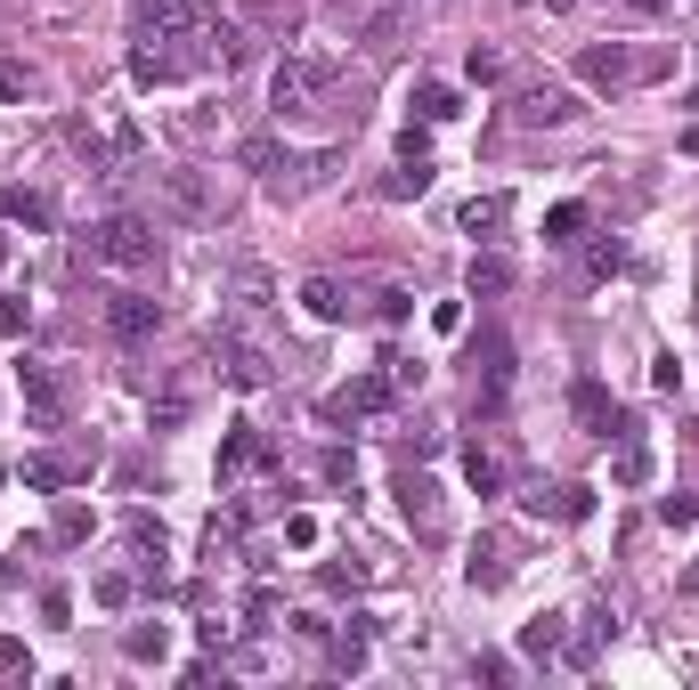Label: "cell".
<instances>
[{
    "label": "cell",
    "mask_w": 699,
    "mask_h": 690,
    "mask_svg": "<svg viewBox=\"0 0 699 690\" xmlns=\"http://www.w3.org/2000/svg\"><path fill=\"white\" fill-rule=\"evenodd\" d=\"M334 81H342V57L334 49H293L269 74V107L277 114H318L325 98H334Z\"/></svg>",
    "instance_id": "cell-1"
},
{
    "label": "cell",
    "mask_w": 699,
    "mask_h": 690,
    "mask_svg": "<svg viewBox=\"0 0 699 690\" xmlns=\"http://www.w3.org/2000/svg\"><path fill=\"white\" fill-rule=\"evenodd\" d=\"M81 253H90V260H107V268H131V277H138V268H155L163 236H155V227L138 220V212H107V220L90 227V236H81Z\"/></svg>",
    "instance_id": "cell-2"
},
{
    "label": "cell",
    "mask_w": 699,
    "mask_h": 690,
    "mask_svg": "<svg viewBox=\"0 0 699 690\" xmlns=\"http://www.w3.org/2000/svg\"><path fill=\"white\" fill-rule=\"evenodd\" d=\"M236 163H244V171H260L269 196H301V187L325 171V155H293V146H277V138H244Z\"/></svg>",
    "instance_id": "cell-3"
},
{
    "label": "cell",
    "mask_w": 699,
    "mask_h": 690,
    "mask_svg": "<svg viewBox=\"0 0 699 690\" xmlns=\"http://www.w3.org/2000/svg\"><path fill=\"white\" fill-rule=\"evenodd\" d=\"M464 366H471V382H480V399L497 407V399H504V382H512V333H504V325L464 333Z\"/></svg>",
    "instance_id": "cell-4"
},
{
    "label": "cell",
    "mask_w": 699,
    "mask_h": 690,
    "mask_svg": "<svg viewBox=\"0 0 699 690\" xmlns=\"http://www.w3.org/2000/svg\"><path fill=\"white\" fill-rule=\"evenodd\" d=\"M578 90H562V81H529L521 98H512V122H529V131H562V122H578Z\"/></svg>",
    "instance_id": "cell-5"
},
{
    "label": "cell",
    "mask_w": 699,
    "mask_h": 690,
    "mask_svg": "<svg viewBox=\"0 0 699 690\" xmlns=\"http://www.w3.org/2000/svg\"><path fill=\"white\" fill-rule=\"evenodd\" d=\"M155 187H163V203H171L179 220H196V227L220 220V196H212V179H203V171H155Z\"/></svg>",
    "instance_id": "cell-6"
},
{
    "label": "cell",
    "mask_w": 699,
    "mask_h": 690,
    "mask_svg": "<svg viewBox=\"0 0 699 690\" xmlns=\"http://www.w3.org/2000/svg\"><path fill=\"white\" fill-rule=\"evenodd\" d=\"M407 25V0H350V41L358 49H390Z\"/></svg>",
    "instance_id": "cell-7"
},
{
    "label": "cell",
    "mask_w": 699,
    "mask_h": 690,
    "mask_svg": "<svg viewBox=\"0 0 699 690\" xmlns=\"http://www.w3.org/2000/svg\"><path fill=\"white\" fill-rule=\"evenodd\" d=\"M399 390H390V374H358V382H342L334 399H325V423H358V414H382Z\"/></svg>",
    "instance_id": "cell-8"
},
{
    "label": "cell",
    "mask_w": 699,
    "mask_h": 690,
    "mask_svg": "<svg viewBox=\"0 0 699 690\" xmlns=\"http://www.w3.org/2000/svg\"><path fill=\"white\" fill-rule=\"evenodd\" d=\"M578 81H586V90H626V81H634L626 41H586V49H578Z\"/></svg>",
    "instance_id": "cell-9"
},
{
    "label": "cell",
    "mask_w": 699,
    "mask_h": 690,
    "mask_svg": "<svg viewBox=\"0 0 699 690\" xmlns=\"http://www.w3.org/2000/svg\"><path fill=\"white\" fill-rule=\"evenodd\" d=\"M155 325H163V301H147V292H107V333L114 342H147Z\"/></svg>",
    "instance_id": "cell-10"
},
{
    "label": "cell",
    "mask_w": 699,
    "mask_h": 690,
    "mask_svg": "<svg viewBox=\"0 0 699 690\" xmlns=\"http://www.w3.org/2000/svg\"><path fill=\"white\" fill-rule=\"evenodd\" d=\"M569 414H578L593 438H619V431H626V423H619V399H610L593 374H586V382H569Z\"/></svg>",
    "instance_id": "cell-11"
},
{
    "label": "cell",
    "mask_w": 699,
    "mask_h": 690,
    "mask_svg": "<svg viewBox=\"0 0 699 690\" xmlns=\"http://www.w3.org/2000/svg\"><path fill=\"white\" fill-rule=\"evenodd\" d=\"M521 504L537 520H569V528H578V520H593V488H578V479H569V488H545V479H537Z\"/></svg>",
    "instance_id": "cell-12"
},
{
    "label": "cell",
    "mask_w": 699,
    "mask_h": 690,
    "mask_svg": "<svg viewBox=\"0 0 699 690\" xmlns=\"http://www.w3.org/2000/svg\"><path fill=\"white\" fill-rule=\"evenodd\" d=\"M212 358H220V374H229L236 390H260V382H269V358H260V349L244 342V333H220V342H212Z\"/></svg>",
    "instance_id": "cell-13"
},
{
    "label": "cell",
    "mask_w": 699,
    "mask_h": 690,
    "mask_svg": "<svg viewBox=\"0 0 699 690\" xmlns=\"http://www.w3.org/2000/svg\"><path fill=\"white\" fill-rule=\"evenodd\" d=\"M504 577H512V545H504V536H480L471 560H464V585H471V593H497Z\"/></svg>",
    "instance_id": "cell-14"
},
{
    "label": "cell",
    "mask_w": 699,
    "mask_h": 690,
    "mask_svg": "<svg viewBox=\"0 0 699 690\" xmlns=\"http://www.w3.org/2000/svg\"><path fill=\"white\" fill-rule=\"evenodd\" d=\"M16 390H25L33 423H57V414H66V382H57L49 366H16Z\"/></svg>",
    "instance_id": "cell-15"
},
{
    "label": "cell",
    "mask_w": 699,
    "mask_h": 690,
    "mask_svg": "<svg viewBox=\"0 0 699 690\" xmlns=\"http://www.w3.org/2000/svg\"><path fill=\"white\" fill-rule=\"evenodd\" d=\"M407 107H415V122H456L464 114V90H456V81H415Z\"/></svg>",
    "instance_id": "cell-16"
},
{
    "label": "cell",
    "mask_w": 699,
    "mask_h": 690,
    "mask_svg": "<svg viewBox=\"0 0 699 690\" xmlns=\"http://www.w3.org/2000/svg\"><path fill=\"white\" fill-rule=\"evenodd\" d=\"M399 512L415 520L423 536H440V488H431L423 471H407V479H399Z\"/></svg>",
    "instance_id": "cell-17"
},
{
    "label": "cell",
    "mask_w": 699,
    "mask_h": 690,
    "mask_svg": "<svg viewBox=\"0 0 699 690\" xmlns=\"http://www.w3.org/2000/svg\"><path fill=\"white\" fill-rule=\"evenodd\" d=\"M610 479H619V488H651V447L634 438V423L619 431V455H610Z\"/></svg>",
    "instance_id": "cell-18"
},
{
    "label": "cell",
    "mask_w": 699,
    "mask_h": 690,
    "mask_svg": "<svg viewBox=\"0 0 699 690\" xmlns=\"http://www.w3.org/2000/svg\"><path fill=\"white\" fill-rule=\"evenodd\" d=\"M471 301H497V292H512V260L504 253H471Z\"/></svg>",
    "instance_id": "cell-19"
},
{
    "label": "cell",
    "mask_w": 699,
    "mask_h": 690,
    "mask_svg": "<svg viewBox=\"0 0 699 690\" xmlns=\"http://www.w3.org/2000/svg\"><path fill=\"white\" fill-rule=\"evenodd\" d=\"M301 309H310L318 325H342V318H350V301H342L334 277H310V285H301Z\"/></svg>",
    "instance_id": "cell-20"
},
{
    "label": "cell",
    "mask_w": 699,
    "mask_h": 690,
    "mask_svg": "<svg viewBox=\"0 0 699 690\" xmlns=\"http://www.w3.org/2000/svg\"><path fill=\"white\" fill-rule=\"evenodd\" d=\"M269 268H236V285H229V301H236V318H260V309H269Z\"/></svg>",
    "instance_id": "cell-21"
},
{
    "label": "cell",
    "mask_w": 699,
    "mask_h": 690,
    "mask_svg": "<svg viewBox=\"0 0 699 690\" xmlns=\"http://www.w3.org/2000/svg\"><path fill=\"white\" fill-rule=\"evenodd\" d=\"M25 220V227H49V196H33V187H0V227Z\"/></svg>",
    "instance_id": "cell-22"
},
{
    "label": "cell",
    "mask_w": 699,
    "mask_h": 690,
    "mask_svg": "<svg viewBox=\"0 0 699 690\" xmlns=\"http://www.w3.org/2000/svg\"><path fill=\"white\" fill-rule=\"evenodd\" d=\"M464 479H471V496H504V455L497 447H471L464 455Z\"/></svg>",
    "instance_id": "cell-23"
},
{
    "label": "cell",
    "mask_w": 699,
    "mask_h": 690,
    "mask_svg": "<svg viewBox=\"0 0 699 690\" xmlns=\"http://www.w3.org/2000/svg\"><path fill=\"white\" fill-rule=\"evenodd\" d=\"M586 220H593L586 203H553V212H545V244H578V236H586Z\"/></svg>",
    "instance_id": "cell-24"
},
{
    "label": "cell",
    "mask_w": 699,
    "mask_h": 690,
    "mask_svg": "<svg viewBox=\"0 0 699 690\" xmlns=\"http://www.w3.org/2000/svg\"><path fill=\"white\" fill-rule=\"evenodd\" d=\"M423 187H431V163H407V155H399V171H390V179L375 187V196H390V203H407V196H423Z\"/></svg>",
    "instance_id": "cell-25"
},
{
    "label": "cell",
    "mask_w": 699,
    "mask_h": 690,
    "mask_svg": "<svg viewBox=\"0 0 699 690\" xmlns=\"http://www.w3.org/2000/svg\"><path fill=\"white\" fill-rule=\"evenodd\" d=\"M253 464H269V447H260L253 431H236V438H220V471H253Z\"/></svg>",
    "instance_id": "cell-26"
},
{
    "label": "cell",
    "mask_w": 699,
    "mask_h": 690,
    "mask_svg": "<svg viewBox=\"0 0 699 690\" xmlns=\"http://www.w3.org/2000/svg\"><path fill=\"white\" fill-rule=\"evenodd\" d=\"M122 650H131L138 666L163 658V650H171V625H131V634H122Z\"/></svg>",
    "instance_id": "cell-27"
},
{
    "label": "cell",
    "mask_w": 699,
    "mask_h": 690,
    "mask_svg": "<svg viewBox=\"0 0 699 690\" xmlns=\"http://www.w3.org/2000/svg\"><path fill=\"white\" fill-rule=\"evenodd\" d=\"M562 625H569V617H529L521 650H529V658H553V650H562Z\"/></svg>",
    "instance_id": "cell-28"
},
{
    "label": "cell",
    "mask_w": 699,
    "mask_h": 690,
    "mask_svg": "<svg viewBox=\"0 0 699 690\" xmlns=\"http://www.w3.org/2000/svg\"><path fill=\"white\" fill-rule=\"evenodd\" d=\"M366 625H375V617H350V634L334 642V666H342V675H358V666H366Z\"/></svg>",
    "instance_id": "cell-29"
},
{
    "label": "cell",
    "mask_w": 699,
    "mask_h": 690,
    "mask_svg": "<svg viewBox=\"0 0 699 690\" xmlns=\"http://www.w3.org/2000/svg\"><path fill=\"white\" fill-rule=\"evenodd\" d=\"M464 227H471V236H488V227H504V196H471V203H464Z\"/></svg>",
    "instance_id": "cell-30"
},
{
    "label": "cell",
    "mask_w": 699,
    "mask_h": 690,
    "mask_svg": "<svg viewBox=\"0 0 699 690\" xmlns=\"http://www.w3.org/2000/svg\"><path fill=\"white\" fill-rule=\"evenodd\" d=\"M66 479H74V464H49V455H33V464H25V488H41V496H57Z\"/></svg>",
    "instance_id": "cell-31"
},
{
    "label": "cell",
    "mask_w": 699,
    "mask_h": 690,
    "mask_svg": "<svg viewBox=\"0 0 699 690\" xmlns=\"http://www.w3.org/2000/svg\"><path fill=\"white\" fill-rule=\"evenodd\" d=\"M318 512H285V545H293V553H318Z\"/></svg>",
    "instance_id": "cell-32"
},
{
    "label": "cell",
    "mask_w": 699,
    "mask_h": 690,
    "mask_svg": "<svg viewBox=\"0 0 699 690\" xmlns=\"http://www.w3.org/2000/svg\"><path fill=\"white\" fill-rule=\"evenodd\" d=\"M81 536H90V512H81V504H57V545H81Z\"/></svg>",
    "instance_id": "cell-33"
},
{
    "label": "cell",
    "mask_w": 699,
    "mask_h": 690,
    "mask_svg": "<svg viewBox=\"0 0 699 690\" xmlns=\"http://www.w3.org/2000/svg\"><path fill=\"white\" fill-rule=\"evenodd\" d=\"M659 520H667V528H691V520H699V496H659Z\"/></svg>",
    "instance_id": "cell-34"
},
{
    "label": "cell",
    "mask_w": 699,
    "mask_h": 690,
    "mask_svg": "<svg viewBox=\"0 0 699 690\" xmlns=\"http://www.w3.org/2000/svg\"><path fill=\"white\" fill-rule=\"evenodd\" d=\"M586 260H593V277H619V268H626V244H619V236H610V244H593V253H586Z\"/></svg>",
    "instance_id": "cell-35"
},
{
    "label": "cell",
    "mask_w": 699,
    "mask_h": 690,
    "mask_svg": "<svg viewBox=\"0 0 699 690\" xmlns=\"http://www.w3.org/2000/svg\"><path fill=\"white\" fill-rule=\"evenodd\" d=\"M25 90H33V74L16 66V57H0V98H9V107H16V98H25Z\"/></svg>",
    "instance_id": "cell-36"
},
{
    "label": "cell",
    "mask_w": 699,
    "mask_h": 690,
    "mask_svg": "<svg viewBox=\"0 0 699 690\" xmlns=\"http://www.w3.org/2000/svg\"><path fill=\"white\" fill-rule=\"evenodd\" d=\"M464 74H471V81H497V74H504V57H497V49H480V41H471V57H464Z\"/></svg>",
    "instance_id": "cell-37"
},
{
    "label": "cell",
    "mask_w": 699,
    "mask_h": 690,
    "mask_svg": "<svg viewBox=\"0 0 699 690\" xmlns=\"http://www.w3.org/2000/svg\"><path fill=\"white\" fill-rule=\"evenodd\" d=\"M0 675H33V658H25V642H16V634H0Z\"/></svg>",
    "instance_id": "cell-38"
},
{
    "label": "cell",
    "mask_w": 699,
    "mask_h": 690,
    "mask_svg": "<svg viewBox=\"0 0 699 690\" xmlns=\"http://www.w3.org/2000/svg\"><path fill=\"white\" fill-rule=\"evenodd\" d=\"M399 155H407V163H431V138H423V122H407V131H399Z\"/></svg>",
    "instance_id": "cell-39"
},
{
    "label": "cell",
    "mask_w": 699,
    "mask_h": 690,
    "mask_svg": "<svg viewBox=\"0 0 699 690\" xmlns=\"http://www.w3.org/2000/svg\"><path fill=\"white\" fill-rule=\"evenodd\" d=\"M98 601H107V610H131V577H98Z\"/></svg>",
    "instance_id": "cell-40"
},
{
    "label": "cell",
    "mask_w": 699,
    "mask_h": 690,
    "mask_svg": "<svg viewBox=\"0 0 699 690\" xmlns=\"http://www.w3.org/2000/svg\"><path fill=\"white\" fill-rule=\"evenodd\" d=\"M382 366H390V390H415V382H423V366H415V358H382Z\"/></svg>",
    "instance_id": "cell-41"
},
{
    "label": "cell",
    "mask_w": 699,
    "mask_h": 690,
    "mask_svg": "<svg viewBox=\"0 0 699 690\" xmlns=\"http://www.w3.org/2000/svg\"><path fill=\"white\" fill-rule=\"evenodd\" d=\"M138 9H147V16H163V9H179V0H138Z\"/></svg>",
    "instance_id": "cell-42"
},
{
    "label": "cell",
    "mask_w": 699,
    "mask_h": 690,
    "mask_svg": "<svg viewBox=\"0 0 699 690\" xmlns=\"http://www.w3.org/2000/svg\"><path fill=\"white\" fill-rule=\"evenodd\" d=\"M684 593H699V560H691V569H684Z\"/></svg>",
    "instance_id": "cell-43"
},
{
    "label": "cell",
    "mask_w": 699,
    "mask_h": 690,
    "mask_svg": "<svg viewBox=\"0 0 699 690\" xmlns=\"http://www.w3.org/2000/svg\"><path fill=\"white\" fill-rule=\"evenodd\" d=\"M521 9H569V0H521Z\"/></svg>",
    "instance_id": "cell-44"
},
{
    "label": "cell",
    "mask_w": 699,
    "mask_h": 690,
    "mask_svg": "<svg viewBox=\"0 0 699 690\" xmlns=\"http://www.w3.org/2000/svg\"><path fill=\"white\" fill-rule=\"evenodd\" d=\"M0 260H9V236H0Z\"/></svg>",
    "instance_id": "cell-45"
}]
</instances>
